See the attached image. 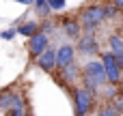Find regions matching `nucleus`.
Instances as JSON below:
<instances>
[{"label":"nucleus","mask_w":123,"mask_h":116,"mask_svg":"<svg viewBox=\"0 0 123 116\" xmlns=\"http://www.w3.org/2000/svg\"><path fill=\"white\" fill-rule=\"evenodd\" d=\"M80 84H82V86H86L89 90L97 93V95H99V90H102L106 84H110V82H108V73H106V67H104L102 58H91V60H86V62L82 65Z\"/></svg>","instance_id":"1"},{"label":"nucleus","mask_w":123,"mask_h":116,"mask_svg":"<svg viewBox=\"0 0 123 116\" xmlns=\"http://www.w3.org/2000/svg\"><path fill=\"white\" fill-rule=\"evenodd\" d=\"M78 19L84 28V32H95L108 17H106V4L104 2H91V4H84L80 11H78Z\"/></svg>","instance_id":"2"},{"label":"nucleus","mask_w":123,"mask_h":116,"mask_svg":"<svg viewBox=\"0 0 123 116\" xmlns=\"http://www.w3.org/2000/svg\"><path fill=\"white\" fill-rule=\"evenodd\" d=\"M97 93L89 90L86 86H71V99H74V116H89L97 103Z\"/></svg>","instance_id":"3"},{"label":"nucleus","mask_w":123,"mask_h":116,"mask_svg":"<svg viewBox=\"0 0 123 116\" xmlns=\"http://www.w3.org/2000/svg\"><path fill=\"white\" fill-rule=\"evenodd\" d=\"M99 58H102V62H104V67H106L108 82H110V84H121V80H123V69H121V65H119V56H117V54H112V52L108 50V52H102V54H99Z\"/></svg>","instance_id":"4"},{"label":"nucleus","mask_w":123,"mask_h":116,"mask_svg":"<svg viewBox=\"0 0 123 116\" xmlns=\"http://www.w3.org/2000/svg\"><path fill=\"white\" fill-rule=\"evenodd\" d=\"M76 50L80 56H89V58H95L102 54V47H99V41L95 37V32H84L78 41H76Z\"/></svg>","instance_id":"5"},{"label":"nucleus","mask_w":123,"mask_h":116,"mask_svg":"<svg viewBox=\"0 0 123 116\" xmlns=\"http://www.w3.org/2000/svg\"><path fill=\"white\" fill-rule=\"evenodd\" d=\"M58 26H61L63 34H65L69 41H78V39L84 34V28H82L78 15H63V17L58 19Z\"/></svg>","instance_id":"6"},{"label":"nucleus","mask_w":123,"mask_h":116,"mask_svg":"<svg viewBox=\"0 0 123 116\" xmlns=\"http://www.w3.org/2000/svg\"><path fill=\"white\" fill-rule=\"evenodd\" d=\"M76 54H78V50H76L74 43L65 41L63 45H58L56 47V71H63L65 67L76 62Z\"/></svg>","instance_id":"7"},{"label":"nucleus","mask_w":123,"mask_h":116,"mask_svg":"<svg viewBox=\"0 0 123 116\" xmlns=\"http://www.w3.org/2000/svg\"><path fill=\"white\" fill-rule=\"evenodd\" d=\"M48 47H50V34L43 32V30H39L37 34H32V37L28 39V54H30L32 60H37Z\"/></svg>","instance_id":"8"},{"label":"nucleus","mask_w":123,"mask_h":116,"mask_svg":"<svg viewBox=\"0 0 123 116\" xmlns=\"http://www.w3.org/2000/svg\"><path fill=\"white\" fill-rule=\"evenodd\" d=\"M13 108H26L24 105V99L17 90L13 88H4L0 90V112H9Z\"/></svg>","instance_id":"9"},{"label":"nucleus","mask_w":123,"mask_h":116,"mask_svg":"<svg viewBox=\"0 0 123 116\" xmlns=\"http://www.w3.org/2000/svg\"><path fill=\"white\" fill-rule=\"evenodd\" d=\"M35 62H37V67H39L43 73H54V71H56V47L50 45Z\"/></svg>","instance_id":"10"},{"label":"nucleus","mask_w":123,"mask_h":116,"mask_svg":"<svg viewBox=\"0 0 123 116\" xmlns=\"http://www.w3.org/2000/svg\"><path fill=\"white\" fill-rule=\"evenodd\" d=\"M82 75V67L78 62H71L69 67H65L61 71V77H63V86H76V82L80 80Z\"/></svg>","instance_id":"11"},{"label":"nucleus","mask_w":123,"mask_h":116,"mask_svg":"<svg viewBox=\"0 0 123 116\" xmlns=\"http://www.w3.org/2000/svg\"><path fill=\"white\" fill-rule=\"evenodd\" d=\"M41 30V24L37 22V19H26V22H19L17 24V32L22 34V37H32V34H37Z\"/></svg>","instance_id":"12"},{"label":"nucleus","mask_w":123,"mask_h":116,"mask_svg":"<svg viewBox=\"0 0 123 116\" xmlns=\"http://www.w3.org/2000/svg\"><path fill=\"white\" fill-rule=\"evenodd\" d=\"M106 43H108V50L112 52V54H123V37L121 32H110L108 34V39H106Z\"/></svg>","instance_id":"13"},{"label":"nucleus","mask_w":123,"mask_h":116,"mask_svg":"<svg viewBox=\"0 0 123 116\" xmlns=\"http://www.w3.org/2000/svg\"><path fill=\"white\" fill-rule=\"evenodd\" d=\"M32 9H35V15H37V17H41V19H48V17H50V13H52V9H50L48 0H35Z\"/></svg>","instance_id":"14"},{"label":"nucleus","mask_w":123,"mask_h":116,"mask_svg":"<svg viewBox=\"0 0 123 116\" xmlns=\"http://www.w3.org/2000/svg\"><path fill=\"white\" fill-rule=\"evenodd\" d=\"M17 34H19V32H17V28H15V26H11V28L2 30V39H4V41H13Z\"/></svg>","instance_id":"15"},{"label":"nucleus","mask_w":123,"mask_h":116,"mask_svg":"<svg viewBox=\"0 0 123 116\" xmlns=\"http://www.w3.org/2000/svg\"><path fill=\"white\" fill-rule=\"evenodd\" d=\"M48 4H50L52 11H63L67 6V0H48Z\"/></svg>","instance_id":"16"},{"label":"nucleus","mask_w":123,"mask_h":116,"mask_svg":"<svg viewBox=\"0 0 123 116\" xmlns=\"http://www.w3.org/2000/svg\"><path fill=\"white\" fill-rule=\"evenodd\" d=\"M97 116H119V110H117V108L110 103V105H106V108H104V110H102Z\"/></svg>","instance_id":"17"},{"label":"nucleus","mask_w":123,"mask_h":116,"mask_svg":"<svg viewBox=\"0 0 123 116\" xmlns=\"http://www.w3.org/2000/svg\"><path fill=\"white\" fill-rule=\"evenodd\" d=\"M104 4H106V2H104ZM117 13H119V9H117L112 2H110V4H106V17H108V19H115V17H117Z\"/></svg>","instance_id":"18"},{"label":"nucleus","mask_w":123,"mask_h":116,"mask_svg":"<svg viewBox=\"0 0 123 116\" xmlns=\"http://www.w3.org/2000/svg\"><path fill=\"white\" fill-rule=\"evenodd\" d=\"M6 114L9 116H28L26 114V108H13V110H9Z\"/></svg>","instance_id":"19"},{"label":"nucleus","mask_w":123,"mask_h":116,"mask_svg":"<svg viewBox=\"0 0 123 116\" xmlns=\"http://www.w3.org/2000/svg\"><path fill=\"white\" fill-rule=\"evenodd\" d=\"M13 2H17V4H26V6L35 4V0H13Z\"/></svg>","instance_id":"20"},{"label":"nucleus","mask_w":123,"mask_h":116,"mask_svg":"<svg viewBox=\"0 0 123 116\" xmlns=\"http://www.w3.org/2000/svg\"><path fill=\"white\" fill-rule=\"evenodd\" d=\"M110 2H112V4H115L119 11H123V0H110Z\"/></svg>","instance_id":"21"},{"label":"nucleus","mask_w":123,"mask_h":116,"mask_svg":"<svg viewBox=\"0 0 123 116\" xmlns=\"http://www.w3.org/2000/svg\"><path fill=\"white\" fill-rule=\"evenodd\" d=\"M119 65H121V69H123V54H119Z\"/></svg>","instance_id":"22"},{"label":"nucleus","mask_w":123,"mask_h":116,"mask_svg":"<svg viewBox=\"0 0 123 116\" xmlns=\"http://www.w3.org/2000/svg\"><path fill=\"white\" fill-rule=\"evenodd\" d=\"M0 39H2V32H0Z\"/></svg>","instance_id":"23"},{"label":"nucleus","mask_w":123,"mask_h":116,"mask_svg":"<svg viewBox=\"0 0 123 116\" xmlns=\"http://www.w3.org/2000/svg\"><path fill=\"white\" fill-rule=\"evenodd\" d=\"M121 37H123V30H121Z\"/></svg>","instance_id":"24"}]
</instances>
